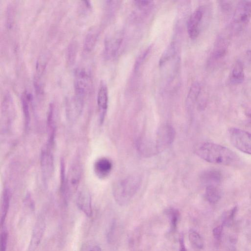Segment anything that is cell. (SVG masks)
<instances>
[{"label": "cell", "mask_w": 251, "mask_h": 251, "mask_svg": "<svg viewBox=\"0 0 251 251\" xmlns=\"http://www.w3.org/2000/svg\"><path fill=\"white\" fill-rule=\"evenodd\" d=\"M196 154L205 161L218 165L233 166L239 160L237 155L229 149L211 142L199 145Z\"/></svg>", "instance_id": "1"}, {"label": "cell", "mask_w": 251, "mask_h": 251, "mask_svg": "<svg viewBox=\"0 0 251 251\" xmlns=\"http://www.w3.org/2000/svg\"><path fill=\"white\" fill-rule=\"evenodd\" d=\"M142 178L133 175L119 180L113 186V195L115 201L120 206L128 204L138 191Z\"/></svg>", "instance_id": "2"}, {"label": "cell", "mask_w": 251, "mask_h": 251, "mask_svg": "<svg viewBox=\"0 0 251 251\" xmlns=\"http://www.w3.org/2000/svg\"><path fill=\"white\" fill-rule=\"evenodd\" d=\"M251 18V0L239 2L234 12L231 29L235 33L242 31Z\"/></svg>", "instance_id": "3"}, {"label": "cell", "mask_w": 251, "mask_h": 251, "mask_svg": "<svg viewBox=\"0 0 251 251\" xmlns=\"http://www.w3.org/2000/svg\"><path fill=\"white\" fill-rule=\"evenodd\" d=\"M229 140L233 146L240 151L251 155V133L237 127L228 130Z\"/></svg>", "instance_id": "4"}, {"label": "cell", "mask_w": 251, "mask_h": 251, "mask_svg": "<svg viewBox=\"0 0 251 251\" xmlns=\"http://www.w3.org/2000/svg\"><path fill=\"white\" fill-rule=\"evenodd\" d=\"M53 143L48 141L41 152L40 165L45 182L50 179L54 171V157L52 152Z\"/></svg>", "instance_id": "5"}, {"label": "cell", "mask_w": 251, "mask_h": 251, "mask_svg": "<svg viewBox=\"0 0 251 251\" xmlns=\"http://www.w3.org/2000/svg\"><path fill=\"white\" fill-rule=\"evenodd\" d=\"M92 80L90 72L84 68H78L75 73V95L84 99L91 90Z\"/></svg>", "instance_id": "6"}, {"label": "cell", "mask_w": 251, "mask_h": 251, "mask_svg": "<svg viewBox=\"0 0 251 251\" xmlns=\"http://www.w3.org/2000/svg\"><path fill=\"white\" fill-rule=\"evenodd\" d=\"M175 130L170 125L165 124L158 128L155 141V145L158 153L167 149L174 142Z\"/></svg>", "instance_id": "7"}, {"label": "cell", "mask_w": 251, "mask_h": 251, "mask_svg": "<svg viewBox=\"0 0 251 251\" xmlns=\"http://www.w3.org/2000/svg\"><path fill=\"white\" fill-rule=\"evenodd\" d=\"M81 174V167L78 163H75L71 166L66 178L65 192L63 197L66 202L70 196L76 191Z\"/></svg>", "instance_id": "8"}, {"label": "cell", "mask_w": 251, "mask_h": 251, "mask_svg": "<svg viewBox=\"0 0 251 251\" xmlns=\"http://www.w3.org/2000/svg\"><path fill=\"white\" fill-rule=\"evenodd\" d=\"M14 110L12 98L7 93L3 98L1 105V129L4 132L8 131L11 126Z\"/></svg>", "instance_id": "9"}, {"label": "cell", "mask_w": 251, "mask_h": 251, "mask_svg": "<svg viewBox=\"0 0 251 251\" xmlns=\"http://www.w3.org/2000/svg\"><path fill=\"white\" fill-rule=\"evenodd\" d=\"M84 99L74 96L66 101V114L71 121L76 120L82 113L84 106Z\"/></svg>", "instance_id": "10"}, {"label": "cell", "mask_w": 251, "mask_h": 251, "mask_svg": "<svg viewBox=\"0 0 251 251\" xmlns=\"http://www.w3.org/2000/svg\"><path fill=\"white\" fill-rule=\"evenodd\" d=\"M203 16V10L201 8L195 10L190 16L188 22L187 30L191 39H195L199 35Z\"/></svg>", "instance_id": "11"}, {"label": "cell", "mask_w": 251, "mask_h": 251, "mask_svg": "<svg viewBox=\"0 0 251 251\" xmlns=\"http://www.w3.org/2000/svg\"><path fill=\"white\" fill-rule=\"evenodd\" d=\"M76 203L77 207L88 217L93 215L91 197L86 190H80L77 195Z\"/></svg>", "instance_id": "12"}, {"label": "cell", "mask_w": 251, "mask_h": 251, "mask_svg": "<svg viewBox=\"0 0 251 251\" xmlns=\"http://www.w3.org/2000/svg\"><path fill=\"white\" fill-rule=\"evenodd\" d=\"M229 44V36L223 33L218 38L212 54V58L218 61L223 58L226 54Z\"/></svg>", "instance_id": "13"}, {"label": "cell", "mask_w": 251, "mask_h": 251, "mask_svg": "<svg viewBox=\"0 0 251 251\" xmlns=\"http://www.w3.org/2000/svg\"><path fill=\"white\" fill-rule=\"evenodd\" d=\"M123 40L121 32H117L108 37L105 41V54L108 57L114 56L121 46Z\"/></svg>", "instance_id": "14"}, {"label": "cell", "mask_w": 251, "mask_h": 251, "mask_svg": "<svg viewBox=\"0 0 251 251\" xmlns=\"http://www.w3.org/2000/svg\"><path fill=\"white\" fill-rule=\"evenodd\" d=\"M45 229V223L43 219L40 218L36 222L34 227L28 247L29 251H34L39 245Z\"/></svg>", "instance_id": "15"}, {"label": "cell", "mask_w": 251, "mask_h": 251, "mask_svg": "<svg viewBox=\"0 0 251 251\" xmlns=\"http://www.w3.org/2000/svg\"><path fill=\"white\" fill-rule=\"evenodd\" d=\"M108 91L106 85L101 83L98 93L97 103L100 112V121L104 120L105 114L108 106Z\"/></svg>", "instance_id": "16"}, {"label": "cell", "mask_w": 251, "mask_h": 251, "mask_svg": "<svg viewBox=\"0 0 251 251\" xmlns=\"http://www.w3.org/2000/svg\"><path fill=\"white\" fill-rule=\"evenodd\" d=\"M201 180L205 186H218L222 179V175L216 169H208L204 171L201 176Z\"/></svg>", "instance_id": "17"}, {"label": "cell", "mask_w": 251, "mask_h": 251, "mask_svg": "<svg viewBox=\"0 0 251 251\" xmlns=\"http://www.w3.org/2000/svg\"><path fill=\"white\" fill-rule=\"evenodd\" d=\"M245 78L244 65L240 60H237L233 65L229 75V80L232 85L242 83Z\"/></svg>", "instance_id": "18"}, {"label": "cell", "mask_w": 251, "mask_h": 251, "mask_svg": "<svg viewBox=\"0 0 251 251\" xmlns=\"http://www.w3.org/2000/svg\"><path fill=\"white\" fill-rule=\"evenodd\" d=\"M112 168V163L108 158L102 157L98 159L94 165V171L97 176L103 178L110 173Z\"/></svg>", "instance_id": "19"}, {"label": "cell", "mask_w": 251, "mask_h": 251, "mask_svg": "<svg viewBox=\"0 0 251 251\" xmlns=\"http://www.w3.org/2000/svg\"><path fill=\"white\" fill-rule=\"evenodd\" d=\"M137 146L139 151L147 157L157 154V151L155 145L150 139L147 138H140L138 140Z\"/></svg>", "instance_id": "20"}, {"label": "cell", "mask_w": 251, "mask_h": 251, "mask_svg": "<svg viewBox=\"0 0 251 251\" xmlns=\"http://www.w3.org/2000/svg\"><path fill=\"white\" fill-rule=\"evenodd\" d=\"M21 101L25 118V128L28 127L30 122V106L33 102V96L30 92L25 91L22 94Z\"/></svg>", "instance_id": "21"}, {"label": "cell", "mask_w": 251, "mask_h": 251, "mask_svg": "<svg viewBox=\"0 0 251 251\" xmlns=\"http://www.w3.org/2000/svg\"><path fill=\"white\" fill-rule=\"evenodd\" d=\"M10 202V192L8 188L4 189L1 198L0 226L4 225L8 212Z\"/></svg>", "instance_id": "22"}, {"label": "cell", "mask_w": 251, "mask_h": 251, "mask_svg": "<svg viewBox=\"0 0 251 251\" xmlns=\"http://www.w3.org/2000/svg\"><path fill=\"white\" fill-rule=\"evenodd\" d=\"M98 36L97 30L91 28L85 36L83 43V49L86 52H89L93 49Z\"/></svg>", "instance_id": "23"}, {"label": "cell", "mask_w": 251, "mask_h": 251, "mask_svg": "<svg viewBox=\"0 0 251 251\" xmlns=\"http://www.w3.org/2000/svg\"><path fill=\"white\" fill-rule=\"evenodd\" d=\"M205 197L210 203L215 204L218 202L221 198V191L218 186L209 185L206 186Z\"/></svg>", "instance_id": "24"}, {"label": "cell", "mask_w": 251, "mask_h": 251, "mask_svg": "<svg viewBox=\"0 0 251 251\" xmlns=\"http://www.w3.org/2000/svg\"><path fill=\"white\" fill-rule=\"evenodd\" d=\"M188 236L191 245L195 249L201 250L203 248L204 242L202 238L197 231L193 229H190Z\"/></svg>", "instance_id": "25"}, {"label": "cell", "mask_w": 251, "mask_h": 251, "mask_svg": "<svg viewBox=\"0 0 251 251\" xmlns=\"http://www.w3.org/2000/svg\"><path fill=\"white\" fill-rule=\"evenodd\" d=\"M201 93V86L198 82L191 87L187 99L188 106L191 107L197 101Z\"/></svg>", "instance_id": "26"}, {"label": "cell", "mask_w": 251, "mask_h": 251, "mask_svg": "<svg viewBox=\"0 0 251 251\" xmlns=\"http://www.w3.org/2000/svg\"><path fill=\"white\" fill-rule=\"evenodd\" d=\"M166 213L170 219L171 230H175L179 217L178 210L174 208H169L166 210Z\"/></svg>", "instance_id": "27"}, {"label": "cell", "mask_w": 251, "mask_h": 251, "mask_svg": "<svg viewBox=\"0 0 251 251\" xmlns=\"http://www.w3.org/2000/svg\"><path fill=\"white\" fill-rule=\"evenodd\" d=\"M237 210V206H235L224 214L222 219V225L224 226H229L232 224Z\"/></svg>", "instance_id": "28"}, {"label": "cell", "mask_w": 251, "mask_h": 251, "mask_svg": "<svg viewBox=\"0 0 251 251\" xmlns=\"http://www.w3.org/2000/svg\"><path fill=\"white\" fill-rule=\"evenodd\" d=\"M176 52V48L174 44H170L161 55L159 64L161 66L164 65L166 62L170 60L174 55Z\"/></svg>", "instance_id": "29"}, {"label": "cell", "mask_w": 251, "mask_h": 251, "mask_svg": "<svg viewBox=\"0 0 251 251\" xmlns=\"http://www.w3.org/2000/svg\"><path fill=\"white\" fill-rule=\"evenodd\" d=\"M47 64V57L44 55L39 57L36 63V73L39 78L43 73Z\"/></svg>", "instance_id": "30"}, {"label": "cell", "mask_w": 251, "mask_h": 251, "mask_svg": "<svg viewBox=\"0 0 251 251\" xmlns=\"http://www.w3.org/2000/svg\"><path fill=\"white\" fill-rule=\"evenodd\" d=\"M8 232L5 229L1 232L0 233V251H6L8 242Z\"/></svg>", "instance_id": "31"}, {"label": "cell", "mask_w": 251, "mask_h": 251, "mask_svg": "<svg viewBox=\"0 0 251 251\" xmlns=\"http://www.w3.org/2000/svg\"><path fill=\"white\" fill-rule=\"evenodd\" d=\"M76 46L74 43L71 44L68 50V61L69 63L72 64L75 58L76 52Z\"/></svg>", "instance_id": "32"}, {"label": "cell", "mask_w": 251, "mask_h": 251, "mask_svg": "<svg viewBox=\"0 0 251 251\" xmlns=\"http://www.w3.org/2000/svg\"><path fill=\"white\" fill-rule=\"evenodd\" d=\"M223 225L222 224L221 225H219L215 227L213 229V235L215 239H216L217 241H219L221 239L223 231Z\"/></svg>", "instance_id": "33"}, {"label": "cell", "mask_w": 251, "mask_h": 251, "mask_svg": "<svg viewBox=\"0 0 251 251\" xmlns=\"http://www.w3.org/2000/svg\"><path fill=\"white\" fill-rule=\"evenodd\" d=\"M150 51V49H147L145 52L141 55L140 57L137 60L135 65V69L137 70L139 67L140 66L141 64L142 63L143 60L145 59L146 55L148 54V52Z\"/></svg>", "instance_id": "34"}, {"label": "cell", "mask_w": 251, "mask_h": 251, "mask_svg": "<svg viewBox=\"0 0 251 251\" xmlns=\"http://www.w3.org/2000/svg\"><path fill=\"white\" fill-rule=\"evenodd\" d=\"M134 2L137 7L142 8L148 5L151 1L149 0H134Z\"/></svg>", "instance_id": "35"}, {"label": "cell", "mask_w": 251, "mask_h": 251, "mask_svg": "<svg viewBox=\"0 0 251 251\" xmlns=\"http://www.w3.org/2000/svg\"><path fill=\"white\" fill-rule=\"evenodd\" d=\"M179 251H186L184 244V239L183 234H181L179 237Z\"/></svg>", "instance_id": "36"}, {"label": "cell", "mask_w": 251, "mask_h": 251, "mask_svg": "<svg viewBox=\"0 0 251 251\" xmlns=\"http://www.w3.org/2000/svg\"><path fill=\"white\" fill-rule=\"evenodd\" d=\"M89 251H102L100 247L99 246H95L92 248Z\"/></svg>", "instance_id": "37"}]
</instances>
